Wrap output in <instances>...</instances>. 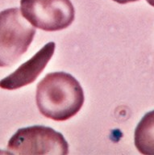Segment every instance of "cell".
<instances>
[{
    "label": "cell",
    "instance_id": "cell-1",
    "mask_svg": "<svg viewBox=\"0 0 154 155\" xmlns=\"http://www.w3.org/2000/svg\"><path fill=\"white\" fill-rule=\"evenodd\" d=\"M36 105L44 116L65 121L74 116L84 104V92L79 82L70 74H48L36 87Z\"/></svg>",
    "mask_w": 154,
    "mask_h": 155
},
{
    "label": "cell",
    "instance_id": "cell-2",
    "mask_svg": "<svg viewBox=\"0 0 154 155\" xmlns=\"http://www.w3.org/2000/svg\"><path fill=\"white\" fill-rule=\"evenodd\" d=\"M36 28L24 19L19 8L0 12V67L14 65L26 53Z\"/></svg>",
    "mask_w": 154,
    "mask_h": 155
},
{
    "label": "cell",
    "instance_id": "cell-3",
    "mask_svg": "<svg viewBox=\"0 0 154 155\" xmlns=\"http://www.w3.org/2000/svg\"><path fill=\"white\" fill-rule=\"evenodd\" d=\"M7 150L11 154L66 155L69 145L53 128L35 125L18 129L8 141Z\"/></svg>",
    "mask_w": 154,
    "mask_h": 155
},
{
    "label": "cell",
    "instance_id": "cell-4",
    "mask_svg": "<svg viewBox=\"0 0 154 155\" xmlns=\"http://www.w3.org/2000/svg\"><path fill=\"white\" fill-rule=\"evenodd\" d=\"M20 12L32 26L46 31L66 28L75 17L70 0H21Z\"/></svg>",
    "mask_w": 154,
    "mask_h": 155
},
{
    "label": "cell",
    "instance_id": "cell-5",
    "mask_svg": "<svg viewBox=\"0 0 154 155\" xmlns=\"http://www.w3.org/2000/svg\"><path fill=\"white\" fill-rule=\"evenodd\" d=\"M55 47L54 42L46 44L41 50L26 62L22 64L15 72L1 80L0 87L2 89L12 91L32 83L50 61L54 53Z\"/></svg>",
    "mask_w": 154,
    "mask_h": 155
},
{
    "label": "cell",
    "instance_id": "cell-6",
    "mask_svg": "<svg viewBox=\"0 0 154 155\" xmlns=\"http://www.w3.org/2000/svg\"><path fill=\"white\" fill-rule=\"evenodd\" d=\"M134 141L140 153L154 155V110L145 114L138 124Z\"/></svg>",
    "mask_w": 154,
    "mask_h": 155
},
{
    "label": "cell",
    "instance_id": "cell-7",
    "mask_svg": "<svg viewBox=\"0 0 154 155\" xmlns=\"http://www.w3.org/2000/svg\"><path fill=\"white\" fill-rule=\"evenodd\" d=\"M112 1L118 2L120 4H126V3H128V2H136V1H139V0H112Z\"/></svg>",
    "mask_w": 154,
    "mask_h": 155
},
{
    "label": "cell",
    "instance_id": "cell-8",
    "mask_svg": "<svg viewBox=\"0 0 154 155\" xmlns=\"http://www.w3.org/2000/svg\"><path fill=\"white\" fill-rule=\"evenodd\" d=\"M146 1H147V2L149 4L152 6V7H154V0H146Z\"/></svg>",
    "mask_w": 154,
    "mask_h": 155
}]
</instances>
